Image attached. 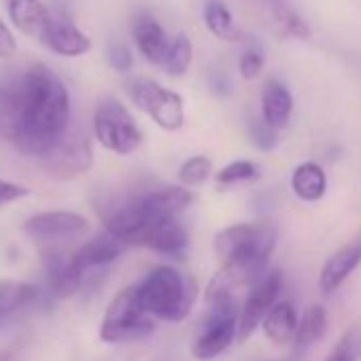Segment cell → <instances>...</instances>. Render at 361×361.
I'll return each instance as SVG.
<instances>
[{"label":"cell","instance_id":"1","mask_svg":"<svg viewBox=\"0 0 361 361\" xmlns=\"http://www.w3.org/2000/svg\"><path fill=\"white\" fill-rule=\"evenodd\" d=\"M68 90L45 64L0 79V138L18 151L43 157L68 134Z\"/></svg>","mask_w":361,"mask_h":361},{"label":"cell","instance_id":"2","mask_svg":"<svg viewBox=\"0 0 361 361\" xmlns=\"http://www.w3.org/2000/svg\"><path fill=\"white\" fill-rule=\"evenodd\" d=\"M192 204V194L178 185L153 188L123 200L111 202L100 211L104 230L123 245H136L147 224L155 219L176 217Z\"/></svg>","mask_w":361,"mask_h":361},{"label":"cell","instance_id":"3","mask_svg":"<svg viewBox=\"0 0 361 361\" xmlns=\"http://www.w3.org/2000/svg\"><path fill=\"white\" fill-rule=\"evenodd\" d=\"M136 291L151 319L180 323L190 317L200 287L192 274H180L172 266H157L136 285Z\"/></svg>","mask_w":361,"mask_h":361},{"label":"cell","instance_id":"4","mask_svg":"<svg viewBox=\"0 0 361 361\" xmlns=\"http://www.w3.org/2000/svg\"><path fill=\"white\" fill-rule=\"evenodd\" d=\"M276 234L270 226L236 224L215 236V253L224 266H240L257 276L266 272Z\"/></svg>","mask_w":361,"mask_h":361},{"label":"cell","instance_id":"5","mask_svg":"<svg viewBox=\"0 0 361 361\" xmlns=\"http://www.w3.org/2000/svg\"><path fill=\"white\" fill-rule=\"evenodd\" d=\"M153 327V319L145 312L136 285H130L111 300L100 323V340L109 344L134 342L149 336Z\"/></svg>","mask_w":361,"mask_h":361},{"label":"cell","instance_id":"6","mask_svg":"<svg viewBox=\"0 0 361 361\" xmlns=\"http://www.w3.org/2000/svg\"><path fill=\"white\" fill-rule=\"evenodd\" d=\"M94 134L104 149L117 155L136 151L142 140L132 113L111 96L102 98L94 111Z\"/></svg>","mask_w":361,"mask_h":361},{"label":"cell","instance_id":"7","mask_svg":"<svg viewBox=\"0 0 361 361\" xmlns=\"http://www.w3.org/2000/svg\"><path fill=\"white\" fill-rule=\"evenodd\" d=\"M128 94L132 102L142 109L161 130L166 132H176L185 121V106L183 98L176 92L166 90L164 85L138 77L128 83Z\"/></svg>","mask_w":361,"mask_h":361},{"label":"cell","instance_id":"8","mask_svg":"<svg viewBox=\"0 0 361 361\" xmlns=\"http://www.w3.org/2000/svg\"><path fill=\"white\" fill-rule=\"evenodd\" d=\"M238 302L236 298H224L211 304V312L204 321V329L192 346V355L200 361L215 359L236 338Z\"/></svg>","mask_w":361,"mask_h":361},{"label":"cell","instance_id":"9","mask_svg":"<svg viewBox=\"0 0 361 361\" xmlns=\"http://www.w3.org/2000/svg\"><path fill=\"white\" fill-rule=\"evenodd\" d=\"M281 289H283V272L281 270L264 272L251 285V291H249L243 308L238 310L236 338L240 342H245L257 329V325H262L264 317L276 304V298H279Z\"/></svg>","mask_w":361,"mask_h":361},{"label":"cell","instance_id":"10","mask_svg":"<svg viewBox=\"0 0 361 361\" xmlns=\"http://www.w3.org/2000/svg\"><path fill=\"white\" fill-rule=\"evenodd\" d=\"M94 164V151L83 134H66L49 153L43 155L45 170L56 178H75Z\"/></svg>","mask_w":361,"mask_h":361},{"label":"cell","instance_id":"11","mask_svg":"<svg viewBox=\"0 0 361 361\" xmlns=\"http://www.w3.org/2000/svg\"><path fill=\"white\" fill-rule=\"evenodd\" d=\"M90 224L83 215L68 213V211H47L39 213L22 226L24 234L39 243H56L73 236H81L87 232Z\"/></svg>","mask_w":361,"mask_h":361},{"label":"cell","instance_id":"12","mask_svg":"<svg viewBox=\"0 0 361 361\" xmlns=\"http://www.w3.org/2000/svg\"><path fill=\"white\" fill-rule=\"evenodd\" d=\"M37 41L45 49L62 58H79L92 49V39L83 35L68 18L62 16H49Z\"/></svg>","mask_w":361,"mask_h":361},{"label":"cell","instance_id":"13","mask_svg":"<svg viewBox=\"0 0 361 361\" xmlns=\"http://www.w3.org/2000/svg\"><path fill=\"white\" fill-rule=\"evenodd\" d=\"M136 245L147 247L155 253L168 255V257H176L183 259L188 245H190V236L176 217H166V219H155L151 224L145 226V230L140 232Z\"/></svg>","mask_w":361,"mask_h":361},{"label":"cell","instance_id":"14","mask_svg":"<svg viewBox=\"0 0 361 361\" xmlns=\"http://www.w3.org/2000/svg\"><path fill=\"white\" fill-rule=\"evenodd\" d=\"M43 259L51 293L60 300L73 298L83 281V270L75 259V251L68 253L64 249H49L43 253Z\"/></svg>","mask_w":361,"mask_h":361},{"label":"cell","instance_id":"15","mask_svg":"<svg viewBox=\"0 0 361 361\" xmlns=\"http://www.w3.org/2000/svg\"><path fill=\"white\" fill-rule=\"evenodd\" d=\"M132 35H134V43H136L140 56L147 62L159 66L161 60H164V56H166V49L170 45V39L166 37L161 24L151 13H140L134 20Z\"/></svg>","mask_w":361,"mask_h":361},{"label":"cell","instance_id":"16","mask_svg":"<svg viewBox=\"0 0 361 361\" xmlns=\"http://www.w3.org/2000/svg\"><path fill=\"white\" fill-rule=\"evenodd\" d=\"M359 262H361V238L348 243L346 247H342L340 251H336L323 264L321 274H319V287H321V291L323 293L336 291L346 281V276L359 266Z\"/></svg>","mask_w":361,"mask_h":361},{"label":"cell","instance_id":"17","mask_svg":"<svg viewBox=\"0 0 361 361\" xmlns=\"http://www.w3.org/2000/svg\"><path fill=\"white\" fill-rule=\"evenodd\" d=\"M293 111L291 92L276 79H268L262 90V121L272 130L285 128Z\"/></svg>","mask_w":361,"mask_h":361},{"label":"cell","instance_id":"18","mask_svg":"<svg viewBox=\"0 0 361 361\" xmlns=\"http://www.w3.org/2000/svg\"><path fill=\"white\" fill-rule=\"evenodd\" d=\"M123 243L117 240L113 234H109L106 230L98 236H94L92 240H87L81 249L75 251V259L79 264V268L85 272L87 268H96V266H104L115 262L121 251H123Z\"/></svg>","mask_w":361,"mask_h":361},{"label":"cell","instance_id":"19","mask_svg":"<svg viewBox=\"0 0 361 361\" xmlns=\"http://www.w3.org/2000/svg\"><path fill=\"white\" fill-rule=\"evenodd\" d=\"M7 11L13 26L32 39L39 37L51 16L41 0H7Z\"/></svg>","mask_w":361,"mask_h":361},{"label":"cell","instance_id":"20","mask_svg":"<svg viewBox=\"0 0 361 361\" xmlns=\"http://www.w3.org/2000/svg\"><path fill=\"white\" fill-rule=\"evenodd\" d=\"M291 188H293L295 196L304 202L321 200L327 190V178H325L323 168L314 161L300 164L291 174Z\"/></svg>","mask_w":361,"mask_h":361},{"label":"cell","instance_id":"21","mask_svg":"<svg viewBox=\"0 0 361 361\" xmlns=\"http://www.w3.org/2000/svg\"><path fill=\"white\" fill-rule=\"evenodd\" d=\"M264 334L268 336V340H272L274 344H285L295 336V327H298V314L291 302H279L270 308V312L264 317L262 321Z\"/></svg>","mask_w":361,"mask_h":361},{"label":"cell","instance_id":"22","mask_svg":"<svg viewBox=\"0 0 361 361\" xmlns=\"http://www.w3.org/2000/svg\"><path fill=\"white\" fill-rule=\"evenodd\" d=\"M204 24L221 41L238 43V41L245 39L240 28H236L234 18H232V13H230V9H228V5L224 3V0H207V5H204Z\"/></svg>","mask_w":361,"mask_h":361},{"label":"cell","instance_id":"23","mask_svg":"<svg viewBox=\"0 0 361 361\" xmlns=\"http://www.w3.org/2000/svg\"><path fill=\"white\" fill-rule=\"evenodd\" d=\"M194 60V45L188 35L178 32L174 39H170V45L166 49V56L161 60V71L170 77H180L185 75L192 66Z\"/></svg>","mask_w":361,"mask_h":361},{"label":"cell","instance_id":"24","mask_svg":"<svg viewBox=\"0 0 361 361\" xmlns=\"http://www.w3.org/2000/svg\"><path fill=\"white\" fill-rule=\"evenodd\" d=\"M325 329H327V312L323 306L314 304V306H308L302 314V319L298 321V327H295V346L298 348H306L310 344H314L317 340H321L325 336Z\"/></svg>","mask_w":361,"mask_h":361},{"label":"cell","instance_id":"25","mask_svg":"<svg viewBox=\"0 0 361 361\" xmlns=\"http://www.w3.org/2000/svg\"><path fill=\"white\" fill-rule=\"evenodd\" d=\"M37 298V287L11 279H0V319L28 306Z\"/></svg>","mask_w":361,"mask_h":361},{"label":"cell","instance_id":"26","mask_svg":"<svg viewBox=\"0 0 361 361\" xmlns=\"http://www.w3.org/2000/svg\"><path fill=\"white\" fill-rule=\"evenodd\" d=\"M211 172H213L211 159L207 155H194L183 166H180L178 180L185 188H196V185H202L204 183V180L211 176Z\"/></svg>","mask_w":361,"mask_h":361},{"label":"cell","instance_id":"27","mask_svg":"<svg viewBox=\"0 0 361 361\" xmlns=\"http://www.w3.org/2000/svg\"><path fill=\"white\" fill-rule=\"evenodd\" d=\"M259 176V170L253 161L238 159L228 164L224 170L217 172V183L219 185H234V183H245V180H253Z\"/></svg>","mask_w":361,"mask_h":361},{"label":"cell","instance_id":"28","mask_svg":"<svg viewBox=\"0 0 361 361\" xmlns=\"http://www.w3.org/2000/svg\"><path fill=\"white\" fill-rule=\"evenodd\" d=\"M238 68H240L243 79H247V81L259 77V73L264 71V51H262V47L259 45H247L243 56H240Z\"/></svg>","mask_w":361,"mask_h":361},{"label":"cell","instance_id":"29","mask_svg":"<svg viewBox=\"0 0 361 361\" xmlns=\"http://www.w3.org/2000/svg\"><path fill=\"white\" fill-rule=\"evenodd\" d=\"M251 140L257 149L262 151H272L279 145V136L276 130H272L270 126H266L262 119L251 123Z\"/></svg>","mask_w":361,"mask_h":361},{"label":"cell","instance_id":"30","mask_svg":"<svg viewBox=\"0 0 361 361\" xmlns=\"http://www.w3.org/2000/svg\"><path fill=\"white\" fill-rule=\"evenodd\" d=\"M106 60L117 73H128L132 68V54L123 43H111L106 49Z\"/></svg>","mask_w":361,"mask_h":361},{"label":"cell","instance_id":"31","mask_svg":"<svg viewBox=\"0 0 361 361\" xmlns=\"http://www.w3.org/2000/svg\"><path fill=\"white\" fill-rule=\"evenodd\" d=\"M18 54V43L7 24L0 20V60H11Z\"/></svg>","mask_w":361,"mask_h":361},{"label":"cell","instance_id":"32","mask_svg":"<svg viewBox=\"0 0 361 361\" xmlns=\"http://www.w3.org/2000/svg\"><path fill=\"white\" fill-rule=\"evenodd\" d=\"M28 196V190L22 188V185H16V183H9V180H3L0 178V207H5L9 202H16L20 198Z\"/></svg>","mask_w":361,"mask_h":361},{"label":"cell","instance_id":"33","mask_svg":"<svg viewBox=\"0 0 361 361\" xmlns=\"http://www.w3.org/2000/svg\"><path fill=\"white\" fill-rule=\"evenodd\" d=\"M327 361H353V350H350V342H348V338H344L338 346H336V350L329 355V359Z\"/></svg>","mask_w":361,"mask_h":361},{"label":"cell","instance_id":"34","mask_svg":"<svg viewBox=\"0 0 361 361\" xmlns=\"http://www.w3.org/2000/svg\"><path fill=\"white\" fill-rule=\"evenodd\" d=\"M270 5H272V11H274L276 7H283L285 5V0H270Z\"/></svg>","mask_w":361,"mask_h":361}]
</instances>
